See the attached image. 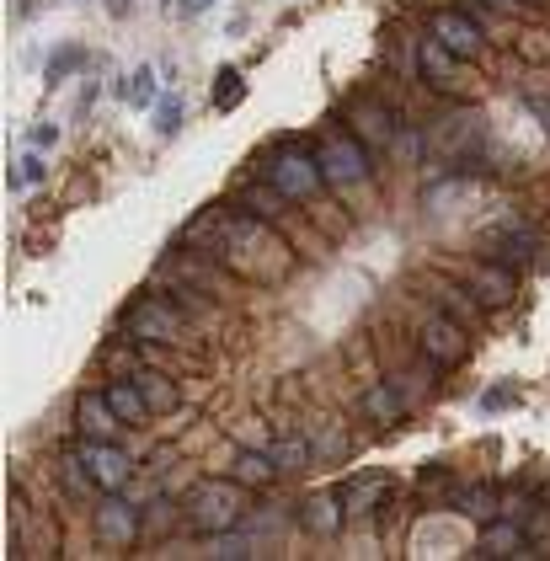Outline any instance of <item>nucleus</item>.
<instances>
[{"mask_svg": "<svg viewBox=\"0 0 550 561\" xmlns=\"http://www.w3.org/2000/svg\"><path fill=\"white\" fill-rule=\"evenodd\" d=\"M246 513V481H203V487H193V497H187V524L203 529V535H225V529L241 524Z\"/></svg>", "mask_w": 550, "mask_h": 561, "instance_id": "1", "label": "nucleus"}, {"mask_svg": "<svg viewBox=\"0 0 550 561\" xmlns=\"http://www.w3.org/2000/svg\"><path fill=\"white\" fill-rule=\"evenodd\" d=\"M123 332H129L139 348H145V342H182L187 337V316H182V305L166 300V294H145V300L123 316Z\"/></svg>", "mask_w": 550, "mask_h": 561, "instance_id": "2", "label": "nucleus"}, {"mask_svg": "<svg viewBox=\"0 0 550 561\" xmlns=\"http://www.w3.org/2000/svg\"><path fill=\"white\" fill-rule=\"evenodd\" d=\"M316 166L332 187H353V182L369 177V150H364V139H353V134H326L316 145Z\"/></svg>", "mask_w": 550, "mask_h": 561, "instance_id": "3", "label": "nucleus"}, {"mask_svg": "<svg viewBox=\"0 0 550 561\" xmlns=\"http://www.w3.org/2000/svg\"><path fill=\"white\" fill-rule=\"evenodd\" d=\"M267 182L278 187L284 198H316L321 193V166H316V155H273V166H267Z\"/></svg>", "mask_w": 550, "mask_h": 561, "instance_id": "4", "label": "nucleus"}, {"mask_svg": "<svg viewBox=\"0 0 550 561\" xmlns=\"http://www.w3.org/2000/svg\"><path fill=\"white\" fill-rule=\"evenodd\" d=\"M81 465L91 471V481H97V492H118L123 481L134 476L129 455H123V449H113L107 439H86V444H81Z\"/></svg>", "mask_w": 550, "mask_h": 561, "instance_id": "5", "label": "nucleus"}, {"mask_svg": "<svg viewBox=\"0 0 550 561\" xmlns=\"http://www.w3.org/2000/svg\"><path fill=\"white\" fill-rule=\"evenodd\" d=\"M417 342H422V353H428L433 364H460V358H465V326L454 316H433L417 332Z\"/></svg>", "mask_w": 550, "mask_h": 561, "instance_id": "6", "label": "nucleus"}, {"mask_svg": "<svg viewBox=\"0 0 550 561\" xmlns=\"http://www.w3.org/2000/svg\"><path fill=\"white\" fill-rule=\"evenodd\" d=\"M139 524H145V513H139L134 503H123L118 492H107V503L97 508V535L107 545H129L139 535Z\"/></svg>", "mask_w": 550, "mask_h": 561, "instance_id": "7", "label": "nucleus"}, {"mask_svg": "<svg viewBox=\"0 0 550 561\" xmlns=\"http://www.w3.org/2000/svg\"><path fill=\"white\" fill-rule=\"evenodd\" d=\"M433 38L444 43V49H454L460 59H476L481 54V27L470 22V17H460V11H438V17H433Z\"/></svg>", "mask_w": 550, "mask_h": 561, "instance_id": "8", "label": "nucleus"}, {"mask_svg": "<svg viewBox=\"0 0 550 561\" xmlns=\"http://www.w3.org/2000/svg\"><path fill=\"white\" fill-rule=\"evenodd\" d=\"M348 123H353L358 139H374V145H390V139H396V118H390V107H380V102H353Z\"/></svg>", "mask_w": 550, "mask_h": 561, "instance_id": "9", "label": "nucleus"}, {"mask_svg": "<svg viewBox=\"0 0 550 561\" xmlns=\"http://www.w3.org/2000/svg\"><path fill=\"white\" fill-rule=\"evenodd\" d=\"M470 294H476L481 305H508L513 300V273L502 268V257L497 262H481V268L470 273Z\"/></svg>", "mask_w": 550, "mask_h": 561, "instance_id": "10", "label": "nucleus"}, {"mask_svg": "<svg viewBox=\"0 0 550 561\" xmlns=\"http://www.w3.org/2000/svg\"><path fill=\"white\" fill-rule=\"evenodd\" d=\"M417 59H422V70L433 75V86H438V91H454V86H460V81H454V75H460V54L444 49L438 38H422Z\"/></svg>", "mask_w": 550, "mask_h": 561, "instance_id": "11", "label": "nucleus"}, {"mask_svg": "<svg viewBox=\"0 0 550 561\" xmlns=\"http://www.w3.org/2000/svg\"><path fill=\"white\" fill-rule=\"evenodd\" d=\"M102 396H107V407H113V412H118L129 428H145V417H150V401H145V391H139L134 380H113Z\"/></svg>", "mask_w": 550, "mask_h": 561, "instance_id": "12", "label": "nucleus"}, {"mask_svg": "<svg viewBox=\"0 0 550 561\" xmlns=\"http://www.w3.org/2000/svg\"><path fill=\"white\" fill-rule=\"evenodd\" d=\"M342 513H348V503L332 492H321V497H310V503L300 508V524L310 529V535H332V529H342Z\"/></svg>", "mask_w": 550, "mask_h": 561, "instance_id": "13", "label": "nucleus"}, {"mask_svg": "<svg viewBox=\"0 0 550 561\" xmlns=\"http://www.w3.org/2000/svg\"><path fill=\"white\" fill-rule=\"evenodd\" d=\"M123 417L107 407V396H81V428H86V439H113Z\"/></svg>", "mask_w": 550, "mask_h": 561, "instance_id": "14", "label": "nucleus"}, {"mask_svg": "<svg viewBox=\"0 0 550 561\" xmlns=\"http://www.w3.org/2000/svg\"><path fill=\"white\" fill-rule=\"evenodd\" d=\"M241 102H246V75L235 70V65H219V75H214V107H219V113H235Z\"/></svg>", "mask_w": 550, "mask_h": 561, "instance_id": "15", "label": "nucleus"}, {"mask_svg": "<svg viewBox=\"0 0 550 561\" xmlns=\"http://www.w3.org/2000/svg\"><path fill=\"white\" fill-rule=\"evenodd\" d=\"M497 257H508V262H534V257H540V230L513 225L508 236L497 241Z\"/></svg>", "mask_w": 550, "mask_h": 561, "instance_id": "16", "label": "nucleus"}, {"mask_svg": "<svg viewBox=\"0 0 550 561\" xmlns=\"http://www.w3.org/2000/svg\"><path fill=\"white\" fill-rule=\"evenodd\" d=\"M134 385L145 391L150 412H171V407H177V385H171L166 374H155V369H139V374H134Z\"/></svg>", "mask_w": 550, "mask_h": 561, "instance_id": "17", "label": "nucleus"}, {"mask_svg": "<svg viewBox=\"0 0 550 561\" xmlns=\"http://www.w3.org/2000/svg\"><path fill=\"white\" fill-rule=\"evenodd\" d=\"M273 476H278V460L273 455H251V449L235 455V481H246V487H267Z\"/></svg>", "mask_w": 550, "mask_h": 561, "instance_id": "18", "label": "nucleus"}, {"mask_svg": "<svg viewBox=\"0 0 550 561\" xmlns=\"http://www.w3.org/2000/svg\"><path fill=\"white\" fill-rule=\"evenodd\" d=\"M460 508H465V519L492 524L497 513H502V492H497V487H470V492L460 497Z\"/></svg>", "mask_w": 550, "mask_h": 561, "instance_id": "19", "label": "nucleus"}, {"mask_svg": "<svg viewBox=\"0 0 550 561\" xmlns=\"http://www.w3.org/2000/svg\"><path fill=\"white\" fill-rule=\"evenodd\" d=\"M364 412L374 417V423H396V417L406 412V401H401L396 385H374V391L364 396Z\"/></svg>", "mask_w": 550, "mask_h": 561, "instance_id": "20", "label": "nucleus"}, {"mask_svg": "<svg viewBox=\"0 0 550 561\" xmlns=\"http://www.w3.org/2000/svg\"><path fill=\"white\" fill-rule=\"evenodd\" d=\"M390 487H385V476H364V481H353V487L348 492H342V503H348V513H374V503H380V497H385Z\"/></svg>", "mask_w": 550, "mask_h": 561, "instance_id": "21", "label": "nucleus"}, {"mask_svg": "<svg viewBox=\"0 0 550 561\" xmlns=\"http://www.w3.org/2000/svg\"><path fill=\"white\" fill-rule=\"evenodd\" d=\"M123 97H129L134 107H155V70L150 65H139L129 81H123Z\"/></svg>", "mask_w": 550, "mask_h": 561, "instance_id": "22", "label": "nucleus"}, {"mask_svg": "<svg viewBox=\"0 0 550 561\" xmlns=\"http://www.w3.org/2000/svg\"><path fill=\"white\" fill-rule=\"evenodd\" d=\"M267 455L278 460V471H305V465H310V444L305 439H284V444L267 449Z\"/></svg>", "mask_w": 550, "mask_h": 561, "instance_id": "23", "label": "nucleus"}, {"mask_svg": "<svg viewBox=\"0 0 550 561\" xmlns=\"http://www.w3.org/2000/svg\"><path fill=\"white\" fill-rule=\"evenodd\" d=\"M177 129H182V97L166 91V97H155V134H177Z\"/></svg>", "mask_w": 550, "mask_h": 561, "instance_id": "24", "label": "nucleus"}, {"mask_svg": "<svg viewBox=\"0 0 550 561\" xmlns=\"http://www.w3.org/2000/svg\"><path fill=\"white\" fill-rule=\"evenodd\" d=\"M75 65H81V49H75V43H65V49H59V54L49 59V70H43V81H49V86H59V81H65V75H70Z\"/></svg>", "mask_w": 550, "mask_h": 561, "instance_id": "25", "label": "nucleus"}, {"mask_svg": "<svg viewBox=\"0 0 550 561\" xmlns=\"http://www.w3.org/2000/svg\"><path fill=\"white\" fill-rule=\"evenodd\" d=\"M476 305H481V300H470V289H444V310H449L454 321L470 326V321H476Z\"/></svg>", "mask_w": 550, "mask_h": 561, "instance_id": "26", "label": "nucleus"}, {"mask_svg": "<svg viewBox=\"0 0 550 561\" xmlns=\"http://www.w3.org/2000/svg\"><path fill=\"white\" fill-rule=\"evenodd\" d=\"M214 561H235V556H251V540H241V535H230V529H225V535H219L214 540V551H209Z\"/></svg>", "mask_w": 550, "mask_h": 561, "instance_id": "27", "label": "nucleus"}, {"mask_svg": "<svg viewBox=\"0 0 550 561\" xmlns=\"http://www.w3.org/2000/svg\"><path fill=\"white\" fill-rule=\"evenodd\" d=\"M11 182H17V187L33 182V187H38V182H43V161H38V155H27V161H22L17 171H11Z\"/></svg>", "mask_w": 550, "mask_h": 561, "instance_id": "28", "label": "nucleus"}, {"mask_svg": "<svg viewBox=\"0 0 550 561\" xmlns=\"http://www.w3.org/2000/svg\"><path fill=\"white\" fill-rule=\"evenodd\" d=\"M508 401H513V391H508V385H492V391L481 396V407H486V412H497V407H508Z\"/></svg>", "mask_w": 550, "mask_h": 561, "instance_id": "29", "label": "nucleus"}, {"mask_svg": "<svg viewBox=\"0 0 550 561\" xmlns=\"http://www.w3.org/2000/svg\"><path fill=\"white\" fill-rule=\"evenodd\" d=\"M177 6H182V17H203V11L214 6V0H177Z\"/></svg>", "mask_w": 550, "mask_h": 561, "instance_id": "30", "label": "nucleus"}, {"mask_svg": "<svg viewBox=\"0 0 550 561\" xmlns=\"http://www.w3.org/2000/svg\"><path fill=\"white\" fill-rule=\"evenodd\" d=\"M54 139H59V129H54V123H43V129L33 134V145H54Z\"/></svg>", "mask_w": 550, "mask_h": 561, "instance_id": "31", "label": "nucleus"}, {"mask_svg": "<svg viewBox=\"0 0 550 561\" xmlns=\"http://www.w3.org/2000/svg\"><path fill=\"white\" fill-rule=\"evenodd\" d=\"M486 6H508V0H486Z\"/></svg>", "mask_w": 550, "mask_h": 561, "instance_id": "32", "label": "nucleus"}]
</instances>
